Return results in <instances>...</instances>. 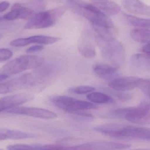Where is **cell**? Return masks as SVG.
<instances>
[{"label":"cell","mask_w":150,"mask_h":150,"mask_svg":"<svg viewBox=\"0 0 150 150\" xmlns=\"http://www.w3.org/2000/svg\"><path fill=\"white\" fill-rule=\"evenodd\" d=\"M78 49L82 56L87 59H92L96 55V51L93 44L86 38H83L80 41Z\"/></svg>","instance_id":"obj_19"},{"label":"cell","mask_w":150,"mask_h":150,"mask_svg":"<svg viewBox=\"0 0 150 150\" xmlns=\"http://www.w3.org/2000/svg\"><path fill=\"white\" fill-rule=\"evenodd\" d=\"M45 62L43 57L37 55H23L11 60L3 66L0 71L5 75H15L25 70L35 69Z\"/></svg>","instance_id":"obj_2"},{"label":"cell","mask_w":150,"mask_h":150,"mask_svg":"<svg viewBox=\"0 0 150 150\" xmlns=\"http://www.w3.org/2000/svg\"><path fill=\"white\" fill-rule=\"evenodd\" d=\"M122 5L126 10L132 14L150 17V6L140 0H122Z\"/></svg>","instance_id":"obj_13"},{"label":"cell","mask_w":150,"mask_h":150,"mask_svg":"<svg viewBox=\"0 0 150 150\" xmlns=\"http://www.w3.org/2000/svg\"><path fill=\"white\" fill-rule=\"evenodd\" d=\"M97 42L103 56L118 67L124 57V49L121 44L115 39L106 40L97 37Z\"/></svg>","instance_id":"obj_5"},{"label":"cell","mask_w":150,"mask_h":150,"mask_svg":"<svg viewBox=\"0 0 150 150\" xmlns=\"http://www.w3.org/2000/svg\"><path fill=\"white\" fill-rule=\"evenodd\" d=\"M7 149L9 150H34L33 144H16L9 145Z\"/></svg>","instance_id":"obj_25"},{"label":"cell","mask_w":150,"mask_h":150,"mask_svg":"<svg viewBox=\"0 0 150 150\" xmlns=\"http://www.w3.org/2000/svg\"><path fill=\"white\" fill-rule=\"evenodd\" d=\"M86 98L89 101L93 104H113L115 100L109 95L99 92H92L86 96Z\"/></svg>","instance_id":"obj_20"},{"label":"cell","mask_w":150,"mask_h":150,"mask_svg":"<svg viewBox=\"0 0 150 150\" xmlns=\"http://www.w3.org/2000/svg\"><path fill=\"white\" fill-rule=\"evenodd\" d=\"M3 18V17H1L0 16V22L2 20Z\"/></svg>","instance_id":"obj_31"},{"label":"cell","mask_w":150,"mask_h":150,"mask_svg":"<svg viewBox=\"0 0 150 150\" xmlns=\"http://www.w3.org/2000/svg\"><path fill=\"white\" fill-rule=\"evenodd\" d=\"M118 68L109 64L98 63L94 65L93 72L100 78L105 80H113L116 78Z\"/></svg>","instance_id":"obj_15"},{"label":"cell","mask_w":150,"mask_h":150,"mask_svg":"<svg viewBox=\"0 0 150 150\" xmlns=\"http://www.w3.org/2000/svg\"><path fill=\"white\" fill-rule=\"evenodd\" d=\"M44 47L43 45H36L32 46L26 50L27 53H37L40 52L44 49Z\"/></svg>","instance_id":"obj_26"},{"label":"cell","mask_w":150,"mask_h":150,"mask_svg":"<svg viewBox=\"0 0 150 150\" xmlns=\"http://www.w3.org/2000/svg\"><path fill=\"white\" fill-rule=\"evenodd\" d=\"M67 6L74 13L83 17L91 23L92 26L115 28L112 21L93 4L82 0H67Z\"/></svg>","instance_id":"obj_1"},{"label":"cell","mask_w":150,"mask_h":150,"mask_svg":"<svg viewBox=\"0 0 150 150\" xmlns=\"http://www.w3.org/2000/svg\"><path fill=\"white\" fill-rule=\"evenodd\" d=\"M8 77V75H5V74H0V82H1L7 79Z\"/></svg>","instance_id":"obj_30"},{"label":"cell","mask_w":150,"mask_h":150,"mask_svg":"<svg viewBox=\"0 0 150 150\" xmlns=\"http://www.w3.org/2000/svg\"><path fill=\"white\" fill-rule=\"evenodd\" d=\"M10 6V3L8 1H3L0 3V13L7 9Z\"/></svg>","instance_id":"obj_28"},{"label":"cell","mask_w":150,"mask_h":150,"mask_svg":"<svg viewBox=\"0 0 150 150\" xmlns=\"http://www.w3.org/2000/svg\"><path fill=\"white\" fill-rule=\"evenodd\" d=\"M34 96L31 93L12 94L0 98V113L33 100Z\"/></svg>","instance_id":"obj_9"},{"label":"cell","mask_w":150,"mask_h":150,"mask_svg":"<svg viewBox=\"0 0 150 150\" xmlns=\"http://www.w3.org/2000/svg\"><path fill=\"white\" fill-rule=\"evenodd\" d=\"M150 110V104L143 102L134 107L118 108L110 111L109 115L115 118L123 119L136 124H141Z\"/></svg>","instance_id":"obj_6"},{"label":"cell","mask_w":150,"mask_h":150,"mask_svg":"<svg viewBox=\"0 0 150 150\" xmlns=\"http://www.w3.org/2000/svg\"><path fill=\"white\" fill-rule=\"evenodd\" d=\"M140 78L135 77H124L111 80L108 85L117 91H127L137 87Z\"/></svg>","instance_id":"obj_12"},{"label":"cell","mask_w":150,"mask_h":150,"mask_svg":"<svg viewBox=\"0 0 150 150\" xmlns=\"http://www.w3.org/2000/svg\"><path fill=\"white\" fill-rule=\"evenodd\" d=\"M1 33H0V38H1Z\"/></svg>","instance_id":"obj_32"},{"label":"cell","mask_w":150,"mask_h":150,"mask_svg":"<svg viewBox=\"0 0 150 150\" xmlns=\"http://www.w3.org/2000/svg\"><path fill=\"white\" fill-rule=\"evenodd\" d=\"M89 150L124 149L130 148L129 144L108 141H97L88 143Z\"/></svg>","instance_id":"obj_17"},{"label":"cell","mask_w":150,"mask_h":150,"mask_svg":"<svg viewBox=\"0 0 150 150\" xmlns=\"http://www.w3.org/2000/svg\"><path fill=\"white\" fill-rule=\"evenodd\" d=\"M130 35L136 42L146 44L150 43V30L149 29H134L131 31Z\"/></svg>","instance_id":"obj_22"},{"label":"cell","mask_w":150,"mask_h":150,"mask_svg":"<svg viewBox=\"0 0 150 150\" xmlns=\"http://www.w3.org/2000/svg\"><path fill=\"white\" fill-rule=\"evenodd\" d=\"M33 134L18 130L0 129V141L23 140L33 138Z\"/></svg>","instance_id":"obj_16"},{"label":"cell","mask_w":150,"mask_h":150,"mask_svg":"<svg viewBox=\"0 0 150 150\" xmlns=\"http://www.w3.org/2000/svg\"><path fill=\"white\" fill-rule=\"evenodd\" d=\"M95 88L89 85H81L70 88L69 91L71 93L78 95H83L93 92Z\"/></svg>","instance_id":"obj_23"},{"label":"cell","mask_w":150,"mask_h":150,"mask_svg":"<svg viewBox=\"0 0 150 150\" xmlns=\"http://www.w3.org/2000/svg\"><path fill=\"white\" fill-rule=\"evenodd\" d=\"M6 112L12 114L25 115L45 119H55L57 117V114L52 111L38 107H16L7 110Z\"/></svg>","instance_id":"obj_8"},{"label":"cell","mask_w":150,"mask_h":150,"mask_svg":"<svg viewBox=\"0 0 150 150\" xmlns=\"http://www.w3.org/2000/svg\"><path fill=\"white\" fill-rule=\"evenodd\" d=\"M123 19L126 23L131 26L150 28V19L141 18L126 14L123 15Z\"/></svg>","instance_id":"obj_21"},{"label":"cell","mask_w":150,"mask_h":150,"mask_svg":"<svg viewBox=\"0 0 150 150\" xmlns=\"http://www.w3.org/2000/svg\"><path fill=\"white\" fill-rule=\"evenodd\" d=\"M38 77L36 74L29 73L6 82H0V94L13 92L31 86L37 82Z\"/></svg>","instance_id":"obj_7"},{"label":"cell","mask_w":150,"mask_h":150,"mask_svg":"<svg viewBox=\"0 0 150 150\" xmlns=\"http://www.w3.org/2000/svg\"><path fill=\"white\" fill-rule=\"evenodd\" d=\"M60 38L45 35H34L25 38H20L12 41L10 45L15 47L25 46L31 44L49 45L58 42Z\"/></svg>","instance_id":"obj_10"},{"label":"cell","mask_w":150,"mask_h":150,"mask_svg":"<svg viewBox=\"0 0 150 150\" xmlns=\"http://www.w3.org/2000/svg\"><path fill=\"white\" fill-rule=\"evenodd\" d=\"M116 97L117 98L121 101H126L128 100L131 97V96L130 95L127 94V93H123V92H116L115 93Z\"/></svg>","instance_id":"obj_27"},{"label":"cell","mask_w":150,"mask_h":150,"mask_svg":"<svg viewBox=\"0 0 150 150\" xmlns=\"http://www.w3.org/2000/svg\"><path fill=\"white\" fill-rule=\"evenodd\" d=\"M92 4L108 16H115L119 14L121 11L120 7L114 2H95Z\"/></svg>","instance_id":"obj_18"},{"label":"cell","mask_w":150,"mask_h":150,"mask_svg":"<svg viewBox=\"0 0 150 150\" xmlns=\"http://www.w3.org/2000/svg\"><path fill=\"white\" fill-rule=\"evenodd\" d=\"M13 55V53L8 48H0V62L5 61L10 59Z\"/></svg>","instance_id":"obj_24"},{"label":"cell","mask_w":150,"mask_h":150,"mask_svg":"<svg viewBox=\"0 0 150 150\" xmlns=\"http://www.w3.org/2000/svg\"><path fill=\"white\" fill-rule=\"evenodd\" d=\"M66 7L61 6L36 13L25 26V29H44L53 25L63 16Z\"/></svg>","instance_id":"obj_3"},{"label":"cell","mask_w":150,"mask_h":150,"mask_svg":"<svg viewBox=\"0 0 150 150\" xmlns=\"http://www.w3.org/2000/svg\"><path fill=\"white\" fill-rule=\"evenodd\" d=\"M51 100L57 107L71 114L78 111L95 110L98 107L91 102L66 96H54Z\"/></svg>","instance_id":"obj_4"},{"label":"cell","mask_w":150,"mask_h":150,"mask_svg":"<svg viewBox=\"0 0 150 150\" xmlns=\"http://www.w3.org/2000/svg\"><path fill=\"white\" fill-rule=\"evenodd\" d=\"M36 12L32 9L23 6L21 4H14L11 8V11L5 14L3 18L8 21L17 19L30 20Z\"/></svg>","instance_id":"obj_11"},{"label":"cell","mask_w":150,"mask_h":150,"mask_svg":"<svg viewBox=\"0 0 150 150\" xmlns=\"http://www.w3.org/2000/svg\"><path fill=\"white\" fill-rule=\"evenodd\" d=\"M123 139H139L150 141V129L125 126L123 130Z\"/></svg>","instance_id":"obj_14"},{"label":"cell","mask_w":150,"mask_h":150,"mask_svg":"<svg viewBox=\"0 0 150 150\" xmlns=\"http://www.w3.org/2000/svg\"><path fill=\"white\" fill-rule=\"evenodd\" d=\"M142 50L144 53L150 55V43L145 45L144 47H143Z\"/></svg>","instance_id":"obj_29"}]
</instances>
